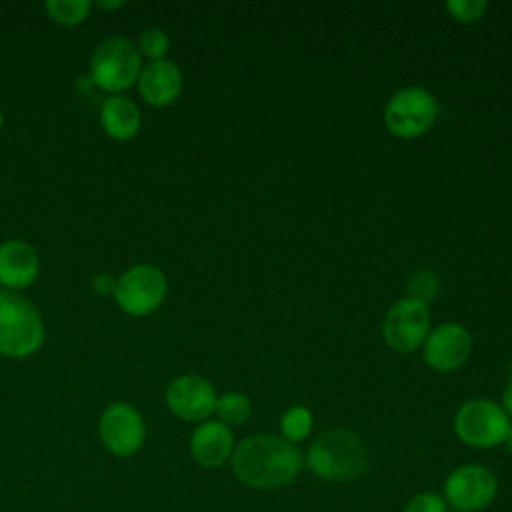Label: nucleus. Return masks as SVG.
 <instances>
[{
	"label": "nucleus",
	"instance_id": "nucleus-1",
	"mask_svg": "<svg viewBox=\"0 0 512 512\" xmlns=\"http://www.w3.org/2000/svg\"><path fill=\"white\" fill-rule=\"evenodd\" d=\"M230 466L244 486L276 490L300 476L304 454L278 434H252L234 446Z\"/></svg>",
	"mask_w": 512,
	"mask_h": 512
},
{
	"label": "nucleus",
	"instance_id": "nucleus-2",
	"mask_svg": "<svg viewBox=\"0 0 512 512\" xmlns=\"http://www.w3.org/2000/svg\"><path fill=\"white\" fill-rule=\"evenodd\" d=\"M304 466L324 482H352L368 472L370 452L356 432L332 428L310 442Z\"/></svg>",
	"mask_w": 512,
	"mask_h": 512
},
{
	"label": "nucleus",
	"instance_id": "nucleus-3",
	"mask_svg": "<svg viewBox=\"0 0 512 512\" xmlns=\"http://www.w3.org/2000/svg\"><path fill=\"white\" fill-rule=\"evenodd\" d=\"M46 340V326L38 308L20 292L0 288V356L24 360L34 356Z\"/></svg>",
	"mask_w": 512,
	"mask_h": 512
},
{
	"label": "nucleus",
	"instance_id": "nucleus-4",
	"mask_svg": "<svg viewBox=\"0 0 512 512\" xmlns=\"http://www.w3.org/2000/svg\"><path fill=\"white\" fill-rule=\"evenodd\" d=\"M144 60L134 44L126 36L104 38L88 60V80L92 86L108 94H124L136 86Z\"/></svg>",
	"mask_w": 512,
	"mask_h": 512
},
{
	"label": "nucleus",
	"instance_id": "nucleus-5",
	"mask_svg": "<svg viewBox=\"0 0 512 512\" xmlns=\"http://www.w3.org/2000/svg\"><path fill=\"white\" fill-rule=\"evenodd\" d=\"M168 294V278L156 264H134L126 268L114 286L116 306L134 318L148 316L156 312Z\"/></svg>",
	"mask_w": 512,
	"mask_h": 512
},
{
	"label": "nucleus",
	"instance_id": "nucleus-6",
	"mask_svg": "<svg viewBox=\"0 0 512 512\" xmlns=\"http://www.w3.org/2000/svg\"><path fill=\"white\" fill-rule=\"evenodd\" d=\"M510 424L504 408L488 398L466 400L454 414V432L458 440L478 450L500 446Z\"/></svg>",
	"mask_w": 512,
	"mask_h": 512
},
{
	"label": "nucleus",
	"instance_id": "nucleus-7",
	"mask_svg": "<svg viewBox=\"0 0 512 512\" xmlns=\"http://www.w3.org/2000/svg\"><path fill=\"white\" fill-rule=\"evenodd\" d=\"M438 116V102L432 92L420 86L398 90L384 108V124L398 138H418L432 128Z\"/></svg>",
	"mask_w": 512,
	"mask_h": 512
},
{
	"label": "nucleus",
	"instance_id": "nucleus-8",
	"mask_svg": "<svg viewBox=\"0 0 512 512\" xmlns=\"http://www.w3.org/2000/svg\"><path fill=\"white\" fill-rule=\"evenodd\" d=\"M498 494L496 474L482 464H462L444 480V500L456 512L486 510Z\"/></svg>",
	"mask_w": 512,
	"mask_h": 512
},
{
	"label": "nucleus",
	"instance_id": "nucleus-9",
	"mask_svg": "<svg viewBox=\"0 0 512 512\" xmlns=\"http://www.w3.org/2000/svg\"><path fill=\"white\" fill-rule=\"evenodd\" d=\"M104 448L118 458L134 456L146 440V422L140 410L128 402H110L98 420Z\"/></svg>",
	"mask_w": 512,
	"mask_h": 512
},
{
	"label": "nucleus",
	"instance_id": "nucleus-10",
	"mask_svg": "<svg viewBox=\"0 0 512 512\" xmlns=\"http://www.w3.org/2000/svg\"><path fill=\"white\" fill-rule=\"evenodd\" d=\"M428 330H430L428 304L412 296L392 304L382 322V334L386 344L400 354H408L420 348L428 336Z\"/></svg>",
	"mask_w": 512,
	"mask_h": 512
},
{
	"label": "nucleus",
	"instance_id": "nucleus-11",
	"mask_svg": "<svg viewBox=\"0 0 512 512\" xmlns=\"http://www.w3.org/2000/svg\"><path fill=\"white\" fill-rule=\"evenodd\" d=\"M168 410L186 422H206L216 410L214 384L200 374H182L170 380L164 392Z\"/></svg>",
	"mask_w": 512,
	"mask_h": 512
},
{
	"label": "nucleus",
	"instance_id": "nucleus-12",
	"mask_svg": "<svg viewBox=\"0 0 512 512\" xmlns=\"http://www.w3.org/2000/svg\"><path fill=\"white\" fill-rule=\"evenodd\" d=\"M424 360L438 372H452L460 368L472 354L470 332L456 322H444L424 340Z\"/></svg>",
	"mask_w": 512,
	"mask_h": 512
},
{
	"label": "nucleus",
	"instance_id": "nucleus-13",
	"mask_svg": "<svg viewBox=\"0 0 512 512\" xmlns=\"http://www.w3.org/2000/svg\"><path fill=\"white\" fill-rule=\"evenodd\" d=\"M40 274L38 250L22 240L8 238L0 242V288L22 292L30 288Z\"/></svg>",
	"mask_w": 512,
	"mask_h": 512
},
{
	"label": "nucleus",
	"instance_id": "nucleus-14",
	"mask_svg": "<svg viewBox=\"0 0 512 512\" xmlns=\"http://www.w3.org/2000/svg\"><path fill=\"white\" fill-rule=\"evenodd\" d=\"M184 86L182 70L170 58L146 62L136 82L140 98L152 108H166L178 100Z\"/></svg>",
	"mask_w": 512,
	"mask_h": 512
},
{
	"label": "nucleus",
	"instance_id": "nucleus-15",
	"mask_svg": "<svg viewBox=\"0 0 512 512\" xmlns=\"http://www.w3.org/2000/svg\"><path fill=\"white\" fill-rule=\"evenodd\" d=\"M234 434L220 420L200 422L190 436L192 458L206 468H218L230 460L234 452Z\"/></svg>",
	"mask_w": 512,
	"mask_h": 512
},
{
	"label": "nucleus",
	"instance_id": "nucleus-16",
	"mask_svg": "<svg viewBox=\"0 0 512 512\" xmlns=\"http://www.w3.org/2000/svg\"><path fill=\"white\" fill-rule=\"evenodd\" d=\"M100 126L104 134L116 142H128L142 128L138 104L126 94H108L100 104Z\"/></svg>",
	"mask_w": 512,
	"mask_h": 512
},
{
	"label": "nucleus",
	"instance_id": "nucleus-17",
	"mask_svg": "<svg viewBox=\"0 0 512 512\" xmlns=\"http://www.w3.org/2000/svg\"><path fill=\"white\" fill-rule=\"evenodd\" d=\"M42 8L52 22L70 28L82 24L90 16L94 4L90 0H46Z\"/></svg>",
	"mask_w": 512,
	"mask_h": 512
},
{
	"label": "nucleus",
	"instance_id": "nucleus-18",
	"mask_svg": "<svg viewBox=\"0 0 512 512\" xmlns=\"http://www.w3.org/2000/svg\"><path fill=\"white\" fill-rule=\"evenodd\" d=\"M214 414L228 428L230 426H240V424H244L250 418L252 404H250L248 396H244L240 392H226V394L218 396Z\"/></svg>",
	"mask_w": 512,
	"mask_h": 512
},
{
	"label": "nucleus",
	"instance_id": "nucleus-19",
	"mask_svg": "<svg viewBox=\"0 0 512 512\" xmlns=\"http://www.w3.org/2000/svg\"><path fill=\"white\" fill-rule=\"evenodd\" d=\"M314 418L306 406H290L280 418V436L292 444L302 442L312 432Z\"/></svg>",
	"mask_w": 512,
	"mask_h": 512
},
{
	"label": "nucleus",
	"instance_id": "nucleus-20",
	"mask_svg": "<svg viewBox=\"0 0 512 512\" xmlns=\"http://www.w3.org/2000/svg\"><path fill=\"white\" fill-rule=\"evenodd\" d=\"M134 44H136L142 60L146 58L148 62H154V60L166 58V54L170 50V36L162 28L150 26L140 32V36Z\"/></svg>",
	"mask_w": 512,
	"mask_h": 512
},
{
	"label": "nucleus",
	"instance_id": "nucleus-21",
	"mask_svg": "<svg viewBox=\"0 0 512 512\" xmlns=\"http://www.w3.org/2000/svg\"><path fill=\"white\" fill-rule=\"evenodd\" d=\"M488 4L484 0H450L446 10L458 22H474L486 12Z\"/></svg>",
	"mask_w": 512,
	"mask_h": 512
},
{
	"label": "nucleus",
	"instance_id": "nucleus-22",
	"mask_svg": "<svg viewBox=\"0 0 512 512\" xmlns=\"http://www.w3.org/2000/svg\"><path fill=\"white\" fill-rule=\"evenodd\" d=\"M404 512H448V504L438 492H420L406 502Z\"/></svg>",
	"mask_w": 512,
	"mask_h": 512
},
{
	"label": "nucleus",
	"instance_id": "nucleus-23",
	"mask_svg": "<svg viewBox=\"0 0 512 512\" xmlns=\"http://www.w3.org/2000/svg\"><path fill=\"white\" fill-rule=\"evenodd\" d=\"M410 288H412V298H418V300L426 302V300H430V298L436 296V292H438V280H436V276H434L432 272L420 270V272H416V274L412 276Z\"/></svg>",
	"mask_w": 512,
	"mask_h": 512
},
{
	"label": "nucleus",
	"instance_id": "nucleus-24",
	"mask_svg": "<svg viewBox=\"0 0 512 512\" xmlns=\"http://www.w3.org/2000/svg\"><path fill=\"white\" fill-rule=\"evenodd\" d=\"M114 286H116V278H112L110 274L106 272H100L92 278V290L98 294V296H112L114 294Z\"/></svg>",
	"mask_w": 512,
	"mask_h": 512
},
{
	"label": "nucleus",
	"instance_id": "nucleus-25",
	"mask_svg": "<svg viewBox=\"0 0 512 512\" xmlns=\"http://www.w3.org/2000/svg\"><path fill=\"white\" fill-rule=\"evenodd\" d=\"M502 408H504V412L508 414V418H512V378L508 380V384L504 386V390H502V404H500Z\"/></svg>",
	"mask_w": 512,
	"mask_h": 512
},
{
	"label": "nucleus",
	"instance_id": "nucleus-26",
	"mask_svg": "<svg viewBox=\"0 0 512 512\" xmlns=\"http://www.w3.org/2000/svg\"><path fill=\"white\" fill-rule=\"evenodd\" d=\"M94 6H96V8H100V10L114 12V10L124 8V6H126V2H124V0H98Z\"/></svg>",
	"mask_w": 512,
	"mask_h": 512
},
{
	"label": "nucleus",
	"instance_id": "nucleus-27",
	"mask_svg": "<svg viewBox=\"0 0 512 512\" xmlns=\"http://www.w3.org/2000/svg\"><path fill=\"white\" fill-rule=\"evenodd\" d=\"M504 446H506V450L512 454V424H510V428H508V432H506V438H504V442H502Z\"/></svg>",
	"mask_w": 512,
	"mask_h": 512
},
{
	"label": "nucleus",
	"instance_id": "nucleus-28",
	"mask_svg": "<svg viewBox=\"0 0 512 512\" xmlns=\"http://www.w3.org/2000/svg\"><path fill=\"white\" fill-rule=\"evenodd\" d=\"M2 128H4V114H2V110H0V132H2Z\"/></svg>",
	"mask_w": 512,
	"mask_h": 512
},
{
	"label": "nucleus",
	"instance_id": "nucleus-29",
	"mask_svg": "<svg viewBox=\"0 0 512 512\" xmlns=\"http://www.w3.org/2000/svg\"><path fill=\"white\" fill-rule=\"evenodd\" d=\"M454 512H456V510H454Z\"/></svg>",
	"mask_w": 512,
	"mask_h": 512
}]
</instances>
